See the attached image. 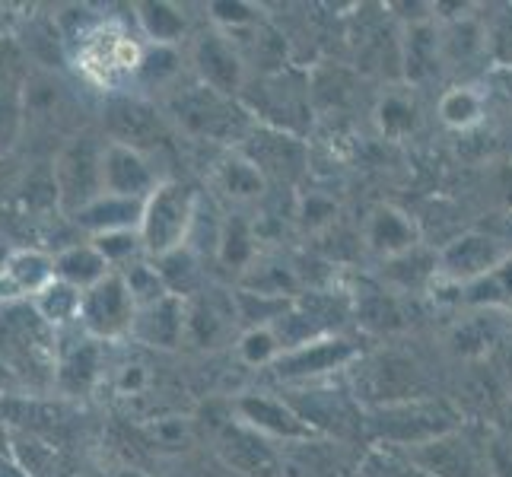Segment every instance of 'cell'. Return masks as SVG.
<instances>
[{"label": "cell", "instance_id": "obj_14", "mask_svg": "<svg viewBox=\"0 0 512 477\" xmlns=\"http://www.w3.org/2000/svg\"><path fill=\"white\" fill-rule=\"evenodd\" d=\"M236 417H239V423L258 430L268 439H284V443H306V439H315V430L284 398L242 395V398H236Z\"/></svg>", "mask_w": 512, "mask_h": 477}, {"label": "cell", "instance_id": "obj_26", "mask_svg": "<svg viewBox=\"0 0 512 477\" xmlns=\"http://www.w3.org/2000/svg\"><path fill=\"white\" fill-rule=\"evenodd\" d=\"M217 182L226 198H233V201H255L264 194V188H268V179L261 175V169L242 153H233L226 159L217 172Z\"/></svg>", "mask_w": 512, "mask_h": 477}, {"label": "cell", "instance_id": "obj_38", "mask_svg": "<svg viewBox=\"0 0 512 477\" xmlns=\"http://www.w3.org/2000/svg\"><path fill=\"white\" fill-rule=\"evenodd\" d=\"M96 369H99V360H96V347L86 344L83 350H77L74 357H70L61 369V382L67 388H74V392H80V388H86L93 379H96Z\"/></svg>", "mask_w": 512, "mask_h": 477}, {"label": "cell", "instance_id": "obj_19", "mask_svg": "<svg viewBox=\"0 0 512 477\" xmlns=\"http://www.w3.org/2000/svg\"><path fill=\"white\" fill-rule=\"evenodd\" d=\"M401 77L408 83H423L433 70L443 64V45H439V29L433 20L420 16L401 32Z\"/></svg>", "mask_w": 512, "mask_h": 477}, {"label": "cell", "instance_id": "obj_6", "mask_svg": "<svg viewBox=\"0 0 512 477\" xmlns=\"http://www.w3.org/2000/svg\"><path fill=\"white\" fill-rule=\"evenodd\" d=\"M175 115L191 134L214 137V140H245L249 137V112L245 105H236L233 99H226L207 86L188 90L185 96L175 99Z\"/></svg>", "mask_w": 512, "mask_h": 477}, {"label": "cell", "instance_id": "obj_21", "mask_svg": "<svg viewBox=\"0 0 512 477\" xmlns=\"http://www.w3.org/2000/svg\"><path fill=\"white\" fill-rule=\"evenodd\" d=\"M51 280H55V264L39 252H20L7 261L4 274H0V296H26L42 293Z\"/></svg>", "mask_w": 512, "mask_h": 477}, {"label": "cell", "instance_id": "obj_10", "mask_svg": "<svg viewBox=\"0 0 512 477\" xmlns=\"http://www.w3.org/2000/svg\"><path fill=\"white\" fill-rule=\"evenodd\" d=\"M194 64H198V74L204 80L207 90H214L226 99L242 96L245 83V58L236 48V42L223 32H204L198 45H194Z\"/></svg>", "mask_w": 512, "mask_h": 477}, {"label": "cell", "instance_id": "obj_15", "mask_svg": "<svg viewBox=\"0 0 512 477\" xmlns=\"http://www.w3.org/2000/svg\"><path fill=\"white\" fill-rule=\"evenodd\" d=\"M105 131H109L112 144L131 147L137 153L166 140V125L160 112L140 99H115L105 109Z\"/></svg>", "mask_w": 512, "mask_h": 477}, {"label": "cell", "instance_id": "obj_34", "mask_svg": "<svg viewBox=\"0 0 512 477\" xmlns=\"http://www.w3.org/2000/svg\"><path fill=\"white\" fill-rule=\"evenodd\" d=\"M80 309H83V293L64 284V280H51L39 293V315L45 322H67V318L80 315Z\"/></svg>", "mask_w": 512, "mask_h": 477}, {"label": "cell", "instance_id": "obj_36", "mask_svg": "<svg viewBox=\"0 0 512 477\" xmlns=\"http://www.w3.org/2000/svg\"><path fill=\"white\" fill-rule=\"evenodd\" d=\"M487 58L500 67H512V4L487 20Z\"/></svg>", "mask_w": 512, "mask_h": 477}, {"label": "cell", "instance_id": "obj_13", "mask_svg": "<svg viewBox=\"0 0 512 477\" xmlns=\"http://www.w3.org/2000/svg\"><path fill=\"white\" fill-rule=\"evenodd\" d=\"M217 452L229 468L245 477H280V465H284V455L271 446V439L239 420L223 427Z\"/></svg>", "mask_w": 512, "mask_h": 477}, {"label": "cell", "instance_id": "obj_42", "mask_svg": "<svg viewBox=\"0 0 512 477\" xmlns=\"http://www.w3.org/2000/svg\"><path fill=\"white\" fill-rule=\"evenodd\" d=\"M137 70L150 80H163V77L175 74V51L169 45H156L147 58H140Z\"/></svg>", "mask_w": 512, "mask_h": 477}, {"label": "cell", "instance_id": "obj_37", "mask_svg": "<svg viewBox=\"0 0 512 477\" xmlns=\"http://www.w3.org/2000/svg\"><path fill=\"white\" fill-rule=\"evenodd\" d=\"M357 315L363 318V325L369 328H376V331H388V328H398V306H395V299L392 296H385L382 290H373V293H366L363 296V303L357 309Z\"/></svg>", "mask_w": 512, "mask_h": 477}, {"label": "cell", "instance_id": "obj_30", "mask_svg": "<svg viewBox=\"0 0 512 477\" xmlns=\"http://www.w3.org/2000/svg\"><path fill=\"white\" fill-rule=\"evenodd\" d=\"M156 271H160L166 290L172 296H182V299L198 287V280H201L198 255H194L188 245H182V249H175L163 258H156Z\"/></svg>", "mask_w": 512, "mask_h": 477}, {"label": "cell", "instance_id": "obj_8", "mask_svg": "<svg viewBox=\"0 0 512 477\" xmlns=\"http://www.w3.org/2000/svg\"><path fill=\"white\" fill-rule=\"evenodd\" d=\"M353 363H360L357 344L350 338H341V334H322V338H312L306 344L287 350L271 369H274V376L284 382H303V379L325 376Z\"/></svg>", "mask_w": 512, "mask_h": 477}, {"label": "cell", "instance_id": "obj_41", "mask_svg": "<svg viewBox=\"0 0 512 477\" xmlns=\"http://www.w3.org/2000/svg\"><path fill=\"white\" fill-rule=\"evenodd\" d=\"M210 10H214V20L233 23L236 32L239 29H252L261 20V10L252 7V4H210Z\"/></svg>", "mask_w": 512, "mask_h": 477}, {"label": "cell", "instance_id": "obj_18", "mask_svg": "<svg viewBox=\"0 0 512 477\" xmlns=\"http://www.w3.org/2000/svg\"><path fill=\"white\" fill-rule=\"evenodd\" d=\"M185 325H188V306L182 296H163L160 303L137 309L134 318V334L150 347L172 350L185 341Z\"/></svg>", "mask_w": 512, "mask_h": 477}, {"label": "cell", "instance_id": "obj_27", "mask_svg": "<svg viewBox=\"0 0 512 477\" xmlns=\"http://www.w3.org/2000/svg\"><path fill=\"white\" fill-rule=\"evenodd\" d=\"M236 315V299L233 306L220 309L214 299H201L198 306L188 309V325H185V338H191L198 347H214L223 334L229 331Z\"/></svg>", "mask_w": 512, "mask_h": 477}, {"label": "cell", "instance_id": "obj_32", "mask_svg": "<svg viewBox=\"0 0 512 477\" xmlns=\"http://www.w3.org/2000/svg\"><path fill=\"white\" fill-rule=\"evenodd\" d=\"M140 23L156 45H172L185 32V16L172 4H140Z\"/></svg>", "mask_w": 512, "mask_h": 477}, {"label": "cell", "instance_id": "obj_9", "mask_svg": "<svg viewBox=\"0 0 512 477\" xmlns=\"http://www.w3.org/2000/svg\"><path fill=\"white\" fill-rule=\"evenodd\" d=\"M80 318L93 334H99V338H118V334L131 331L137 318V303L125 284V277L109 274L102 284L86 290Z\"/></svg>", "mask_w": 512, "mask_h": 477}, {"label": "cell", "instance_id": "obj_16", "mask_svg": "<svg viewBox=\"0 0 512 477\" xmlns=\"http://www.w3.org/2000/svg\"><path fill=\"white\" fill-rule=\"evenodd\" d=\"M363 245L382 261L408 255L420 245L417 223L395 204H379L363 223Z\"/></svg>", "mask_w": 512, "mask_h": 477}, {"label": "cell", "instance_id": "obj_29", "mask_svg": "<svg viewBox=\"0 0 512 477\" xmlns=\"http://www.w3.org/2000/svg\"><path fill=\"white\" fill-rule=\"evenodd\" d=\"M236 350H239V360L245 366H274L287 353L284 338H280L274 325L245 328L239 344H236Z\"/></svg>", "mask_w": 512, "mask_h": 477}, {"label": "cell", "instance_id": "obj_40", "mask_svg": "<svg viewBox=\"0 0 512 477\" xmlns=\"http://www.w3.org/2000/svg\"><path fill=\"white\" fill-rule=\"evenodd\" d=\"M334 214H338V204H334L331 198H325V194H309V198L303 201V207H299V223L315 233V229L331 226Z\"/></svg>", "mask_w": 512, "mask_h": 477}, {"label": "cell", "instance_id": "obj_2", "mask_svg": "<svg viewBox=\"0 0 512 477\" xmlns=\"http://www.w3.org/2000/svg\"><path fill=\"white\" fill-rule=\"evenodd\" d=\"M198 194L182 182H160L144 201V220H140V242L150 258H163L188 245L194 217H198Z\"/></svg>", "mask_w": 512, "mask_h": 477}, {"label": "cell", "instance_id": "obj_28", "mask_svg": "<svg viewBox=\"0 0 512 477\" xmlns=\"http://www.w3.org/2000/svg\"><path fill=\"white\" fill-rule=\"evenodd\" d=\"M280 477H338V465H334L331 449L325 443H290L284 452V465H280Z\"/></svg>", "mask_w": 512, "mask_h": 477}, {"label": "cell", "instance_id": "obj_35", "mask_svg": "<svg viewBox=\"0 0 512 477\" xmlns=\"http://www.w3.org/2000/svg\"><path fill=\"white\" fill-rule=\"evenodd\" d=\"M125 277V284L134 296V303L137 309H144V306H153V303H160L163 296H169L166 284H163V277L160 271L153 268V264H144V261H134L131 268L121 274Z\"/></svg>", "mask_w": 512, "mask_h": 477}, {"label": "cell", "instance_id": "obj_1", "mask_svg": "<svg viewBox=\"0 0 512 477\" xmlns=\"http://www.w3.org/2000/svg\"><path fill=\"white\" fill-rule=\"evenodd\" d=\"M458 423H462V414L449 401L420 398V401H404V404H392V408L369 411L366 430L373 439L401 446L408 452L414 446L433 443L439 436L458 433Z\"/></svg>", "mask_w": 512, "mask_h": 477}, {"label": "cell", "instance_id": "obj_20", "mask_svg": "<svg viewBox=\"0 0 512 477\" xmlns=\"http://www.w3.org/2000/svg\"><path fill=\"white\" fill-rule=\"evenodd\" d=\"M83 229H93V233H121V229H140L144 220V201H131V198H115V194H102L99 201H93L86 210L74 217Z\"/></svg>", "mask_w": 512, "mask_h": 477}, {"label": "cell", "instance_id": "obj_24", "mask_svg": "<svg viewBox=\"0 0 512 477\" xmlns=\"http://www.w3.org/2000/svg\"><path fill=\"white\" fill-rule=\"evenodd\" d=\"M255 242H258L255 226L242 214H229L223 220V229H220L217 255L229 271H249L255 264V252H258Z\"/></svg>", "mask_w": 512, "mask_h": 477}, {"label": "cell", "instance_id": "obj_7", "mask_svg": "<svg viewBox=\"0 0 512 477\" xmlns=\"http://www.w3.org/2000/svg\"><path fill=\"white\" fill-rule=\"evenodd\" d=\"M509 255L512 252L497 236L471 229V233L455 236L452 242H446L443 249L436 252V277H443L449 284L465 290L468 284H474V280L487 277Z\"/></svg>", "mask_w": 512, "mask_h": 477}, {"label": "cell", "instance_id": "obj_11", "mask_svg": "<svg viewBox=\"0 0 512 477\" xmlns=\"http://www.w3.org/2000/svg\"><path fill=\"white\" fill-rule=\"evenodd\" d=\"M408 462L427 477H493L490 462L474 452L462 433H449L408 449Z\"/></svg>", "mask_w": 512, "mask_h": 477}, {"label": "cell", "instance_id": "obj_39", "mask_svg": "<svg viewBox=\"0 0 512 477\" xmlns=\"http://www.w3.org/2000/svg\"><path fill=\"white\" fill-rule=\"evenodd\" d=\"M96 249L105 255V261L115 264V261H128L137 249H144V242H140V233L137 229H121V233H105L99 236L96 242Z\"/></svg>", "mask_w": 512, "mask_h": 477}, {"label": "cell", "instance_id": "obj_5", "mask_svg": "<svg viewBox=\"0 0 512 477\" xmlns=\"http://www.w3.org/2000/svg\"><path fill=\"white\" fill-rule=\"evenodd\" d=\"M105 147L96 134H80L61 150V156L55 159V188H58V204L67 210V214H80L93 201H99L105 194V182H102V159H105Z\"/></svg>", "mask_w": 512, "mask_h": 477}, {"label": "cell", "instance_id": "obj_22", "mask_svg": "<svg viewBox=\"0 0 512 477\" xmlns=\"http://www.w3.org/2000/svg\"><path fill=\"white\" fill-rule=\"evenodd\" d=\"M436 112H439V121H443L446 128L471 131V128H478L487 115V93L481 90V86H468V83L449 86V90L439 96Z\"/></svg>", "mask_w": 512, "mask_h": 477}, {"label": "cell", "instance_id": "obj_25", "mask_svg": "<svg viewBox=\"0 0 512 477\" xmlns=\"http://www.w3.org/2000/svg\"><path fill=\"white\" fill-rule=\"evenodd\" d=\"M462 299L468 306H478V309L512 312V255L503 264H497L487 277L468 284L462 290Z\"/></svg>", "mask_w": 512, "mask_h": 477}, {"label": "cell", "instance_id": "obj_31", "mask_svg": "<svg viewBox=\"0 0 512 477\" xmlns=\"http://www.w3.org/2000/svg\"><path fill=\"white\" fill-rule=\"evenodd\" d=\"M385 277L401 290H417L427 284L430 277H436V252L430 255L417 245L414 252L385 261Z\"/></svg>", "mask_w": 512, "mask_h": 477}, {"label": "cell", "instance_id": "obj_23", "mask_svg": "<svg viewBox=\"0 0 512 477\" xmlns=\"http://www.w3.org/2000/svg\"><path fill=\"white\" fill-rule=\"evenodd\" d=\"M109 268H112V264L105 261V255L96 249V245H74V249H67L55 261L58 280H64V284H70V287H77L80 293L102 284V280L112 274Z\"/></svg>", "mask_w": 512, "mask_h": 477}, {"label": "cell", "instance_id": "obj_3", "mask_svg": "<svg viewBox=\"0 0 512 477\" xmlns=\"http://www.w3.org/2000/svg\"><path fill=\"white\" fill-rule=\"evenodd\" d=\"M239 99L245 105V112L261 118L264 128L303 137L306 128L312 125L309 83L287 77L284 70H277V74H261V80L255 86L245 83Z\"/></svg>", "mask_w": 512, "mask_h": 477}, {"label": "cell", "instance_id": "obj_33", "mask_svg": "<svg viewBox=\"0 0 512 477\" xmlns=\"http://www.w3.org/2000/svg\"><path fill=\"white\" fill-rule=\"evenodd\" d=\"M376 121H379V131L388 137H404L408 131H414L417 125V105L411 102V96L404 93H385V99L379 102L376 109Z\"/></svg>", "mask_w": 512, "mask_h": 477}, {"label": "cell", "instance_id": "obj_4", "mask_svg": "<svg viewBox=\"0 0 512 477\" xmlns=\"http://www.w3.org/2000/svg\"><path fill=\"white\" fill-rule=\"evenodd\" d=\"M353 392H357L363 404H369V411L392 408V404H404V401L433 398L423 369L411 357H404V353H379V357L363 360L357 366Z\"/></svg>", "mask_w": 512, "mask_h": 477}, {"label": "cell", "instance_id": "obj_17", "mask_svg": "<svg viewBox=\"0 0 512 477\" xmlns=\"http://www.w3.org/2000/svg\"><path fill=\"white\" fill-rule=\"evenodd\" d=\"M102 182H105V194L131 198V201H147L153 188L160 185L153 179L144 153L112 144V140L105 147V159H102Z\"/></svg>", "mask_w": 512, "mask_h": 477}, {"label": "cell", "instance_id": "obj_12", "mask_svg": "<svg viewBox=\"0 0 512 477\" xmlns=\"http://www.w3.org/2000/svg\"><path fill=\"white\" fill-rule=\"evenodd\" d=\"M239 153L249 156L268 182L271 179H277V182H296L299 172L306 169L303 137H293V134L264 128V125L249 131V137H245V147Z\"/></svg>", "mask_w": 512, "mask_h": 477}]
</instances>
